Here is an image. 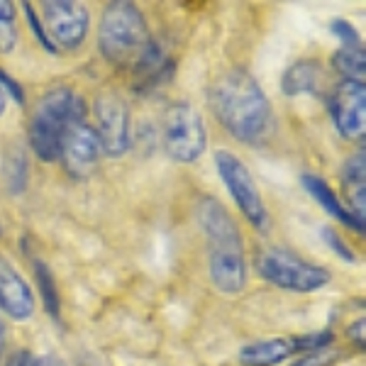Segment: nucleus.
Masks as SVG:
<instances>
[{
	"mask_svg": "<svg viewBox=\"0 0 366 366\" xmlns=\"http://www.w3.org/2000/svg\"><path fill=\"white\" fill-rule=\"evenodd\" d=\"M210 108L220 125L247 144H262L274 132V110L267 93L244 69H232L215 81L210 88Z\"/></svg>",
	"mask_w": 366,
	"mask_h": 366,
	"instance_id": "nucleus-1",
	"label": "nucleus"
},
{
	"mask_svg": "<svg viewBox=\"0 0 366 366\" xmlns=\"http://www.w3.org/2000/svg\"><path fill=\"white\" fill-rule=\"evenodd\" d=\"M198 220L210 244L212 283L222 293H239L247 283V267L237 222L215 198L200 200Z\"/></svg>",
	"mask_w": 366,
	"mask_h": 366,
	"instance_id": "nucleus-2",
	"label": "nucleus"
},
{
	"mask_svg": "<svg viewBox=\"0 0 366 366\" xmlns=\"http://www.w3.org/2000/svg\"><path fill=\"white\" fill-rule=\"evenodd\" d=\"M79 122H86V100L66 86L51 88L29 120V147L42 162H59L64 137Z\"/></svg>",
	"mask_w": 366,
	"mask_h": 366,
	"instance_id": "nucleus-3",
	"label": "nucleus"
},
{
	"mask_svg": "<svg viewBox=\"0 0 366 366\" xmlns=\"http://www.w3.org/2000/svg\"><path fill=\"white\" fill-rule=\"evenodd\" d=\"M152 44L144 17L132 3H110L98 27V49L110 64L132 69Z\"/></svg>",
	"mask_w": 366,
	"mask_h": 366,
	"instance_id": "nucleus-4",
	"label": "nucleus"
},
{
	"mask_svg": "<svg viewBox=\"0 0 366 366\" xmlns=\"http://www.w3.org/2000/svg\"><path fill=\"white\" fill-rule=\"evenodd\" d=\"M257 269L264 281H269L276 288H283V291L312 293L330 283L327 269L303 262L293 252L276 249V247H269V249L257 254Z\"/></svg>",
	"mask_w": 366,
	"mask_h": 366,
	"instance_id": "nucleus-5",
	"label": "nucleus"
},
{
	"mask_svg": "<svg viewBox=\"0 0 366 366\" xmlns=\"http://www.w3.org/2000/svg\"><path fill=\"white\" fill-rule=\"evenodd\" d=\"M162 142L174 162L191 164L203 154L208 147V132H205L203 117L191 103H174L164 113Z\"/></svg>",
	"mask_w": 366,
	"mask_h": 366,
	"instance_id": "nucleus-6",
	"label": "nucleus"
},
{
	"mask_svg": "<svg viewBox=\"0 0 366 366\" xmlns=\"http://www.w3.org/2000/svg\"><path fill=\"white\" fill-rule=\"evenodd\" d=\"M215 167L220 174L222 183L229 191L234 203L239 205V210L244 212V217L252 222L257 229H269V212L267 205L262 200L257 183H254L249 169L244 167L239 157H234L232 152H217L215 154Z\"/></svg>",
	"mask_w": 366,
	"mask_h": 366,
	"instance_id": "nucleus-7",
	"label": "nucleus"
},
{
	"mask_svg": "<svg viewBox=\"0 0 366 366\" xmlns=\"http://www.w3.org/2000/svg\"><path fill=\"white\" fill-rule=\"evenodd\" d=\"M42 8V22L46 27V39L51 44L61 46V49H79L84 44L88 25H91V15L88 8L74 0H46L39 5Z\"/></svg>",
	"mask_w": 366,
	"mask_h": 366,
	"instance_id": "nucleus-8",
	"label": "nucleus"
},
{
	"mask_svg": "<svg viewBox=\"0 0 366 366\" xmlns=\"http://www.w3.org/2000/svg\"><path fill=\"white\" fill-rule=\"evenodd\" d=\"M93 113H96L100 152H105L108 157H122L132 144L127 103L117 93H100L93 105Z\"/></svg>",
	"mask_w": 366,
	"mask_h": 366,
	"instance_id": "nucleus-9",
	"label": "nucleus"
},
{
	"mask_svg": "<svg viewBox=\"0 0 366 366\" xmlns=\"http://www.w3.org/2000/svg\"><path fill=\"white\" fill-rule=\"evenodd\" d=\"M330 115L337 132L347 139H362L366 127V88L364 81H340L332 88Z\"/></svg>",
	"mask_w": 366,
	"mask_h": 366,
	"instance_id": "nucleus-10",
	"label": "nucleus"
},
{
	"mask_svg": "<svg viewBox=\"0 0 366 366\" xmlns=\"http://www.w3.org/2000/svg\"><path fill=\"white\" fill-rule=\"evenodd\" d=\"M100 142L96 129L86 122H79L69 129V134L64 137L61 154L59 162L64 164V169L69 171L74 179H86L96 171V164L100 159Z\"/></svg>",
	"mask_w": 366,
	"mask_h": 366,
	"instance_id": "nucleus-11",
	"label": "nucleus"
},
{
	"mask_svg": "<svg viewBox=\"0 0 366 366\" xmlns=\"http://www.w3.org/2000/svg\"><path fill=\"white\" fill-rule=\"evenodd\" d=\"M0 310L15 320H27L34 312V293L8 259L0 254Z\"/></svg>",
	"mask_w": 366,
	"mask_h": 366,
	"instance_id": "nucleus-12",
	"label": "nucleus"
},
{
	"mask_svg": "<svg viewBox=\"0 0 366 366\" xmlns=\"http://www.w3.org/2000/svg\"><path fill=\"white\" fill-rule=\"evenodd\" d=\"M342 186H345L347 200H350V210L357 220L364 222V210H366V154L364 149H359L357 154L347 159V164L342 167Z\"/></svg>",
	"mask_w": 366,
	"mask_h": 366,
	"instance_id": "nucleus-13",
	"label": "nucleus"
},
{
	"mask_svg": "<svg viewBox=\"0 0 366 366\" xmlns=\"http://www.w3.org/2000/svg\"><path fill=\"white\" fill-rule=\"evenodd\" d=\"M303 186H305V191H308L310 196L317 200V205H322V208L327 210L330 215H332L335 220L340 222V225H347L350 229L364 232V222L357 220V217H354L352 212L347 210V205L340 203L337 193L330 188L327 181L320 179V176H315V174H303Z\"/></svg>",
	"mask_w": 366,
	"mask_h": 366,
	"instance_id": "nucleus-14",
	"label": "nucleus"
},
{
	"mask_svg": "<svg viewBox=\"0 0 366 366\" xmlns=\"http://www.w3.org/2000/svg\"><path fill=\"white\" fill-rule=\"evenodd\" d=\"M322 86H325L322 66L317 61H310V59L288 66L281 79V88L286 96H303V93L317 96V93H322Z\"/></svg>",
	"mask_w": 366,
	"mask_h": 366,
	"instance_id": "nucleus-15",
	"label": "nucleus"
},
{
	"mask_svg": "<svg viewBox=\"0 0 366 366\" xmlns=\"http://www.w3.org/2000/svg\"><path fill=\"white\" fill-rule=\"evenodd\" d=\"M293 350V340L271 337V340H257L249 342L239 350V362L244 366H276L286 362Z\"/></svg>",
	"mask_w": 366,
	"mask_h": 366,
	"instance_id": "nucleus-16",
	"label": "nucleus"
},
{
	"mask_svg": "<svg viewBox=\"0 0 366 366\" xmlns=\"http://www.w3.org/2000/svg\"><path fill=\"white\" fill-rule=\"evenodd\" d=\"M332 66L345 76L347 81H364L366 74V54L364 49H350V46H342L335 51L332 56Z\"/></svg>",
	"mask_w": 366,
	"mask_h": 366,
	"instance_id": "nucleus-17",
	"label": "nucleus"
},
{
	"mask_svg": "<svg viewBox=\"0 0 366 366\" xmlns=\"http://www.w3.org/2000/svg\"><path fill=\"white\" fill-rule=\"evenodd\" d=\"M34 276H37L39 283V293H42L44 308L54 320H59V310H61V298H59V288L54 283V276H51L49 267L44 262H34Z\"/></svg>",
	"mask_w": 366,
	"mask_h": 366,
	"instance_id": "nucleus-18",
	"label": "nucleus"
},
{
	"mask_svg": "<svg viewBox=\"0 0 366 366\" xmlns=\"http://www.w3.org/2000/svg\"><path fill=\"white\" fill-rule=\"evenodd\" d=\"M17 44V25H15V5L0 0V54H10Z\"/></svg>",
	"mask_w": 366,
	"mask_h": 366,
	"instance_id": "nucleus-19",
	"label": "nucleus"
},
{
	"mask_svg": "<svg viewBox=\"0 0 366 366\" xmlns=\"http://www.w3.org/2000/svg\"><path fill=\"white\" fill-rule=\"evenodd\" d=\"M5 181H8L13 193H20L27 188V159L20 149L10 152V157L5 159Z\"/></svg>",
	"mask_w": 366,
	"mask_h": 366,
	"instance_id": "nucleus-20",
	"label": "nucleus"
},
{
	"mask_svg": "<svg viewBox=\"0 0 366 366\" xmlns=\"http://www.w3.org/2000/svg\"><path fill=\"white\" fill-rule=\"evenodd\" d=\"M322 237L330 244V249L337 254L340 259H345V262H354V259H357V254L352 252V247H347V242L342 239L332 227H322Z\"/></svg>",
	"mask_w": 366,
	"mask_h": 366,
	"instance_id": "nucleus-21",
	"label": "nucleus"
},
{
	"mask_svg": "<svg viewBox=\"0 0 366 366\" xmlns=\"http://www.w3.org/2000/svg\"><path fill=\"white\" fill-rule=\"evenodd\" d=\"M332 342V332H315V335H305V337L293 340V350H310V352H322L325 347Z\"/></svg>",
	"mask_w": 366,
	"mask_h": 366,
	"instance_id": "nucleus-22",
	"label": "nucleus"
},
{
	"mask_svg": "<svg viewBox=\"0 0 366 366\" xmlns=\"http://www.w3.org/2000/svg\"><path fill=\"white\" fill-rule=\"evenodd\" d=\"M332 32L342 39V46H350V49H359L362 46V37L357 34L347 20H332Z\"/></svg>",
	"mask_w": 366,
	"mask_h": 366,
	"instance_id": "nucleus-23",
	"label": "nucleus"
},
{
	"mask_svg": "<svg viewBox=\"0 0 366 366\" xmlns=\"http://www.w3.org/2000/svg\"><path fill=\"white\" fill-rule=\"evenodd\" d=\"M25 15H27V20H29V25H32V32H34V37L39 39V44L44 46L49 54H56V49H54V44L46 39V34H44V27L39 25V20H37V15H34V10H32V5L25 3Z\"/></svg>",
	"mask_w": 366,
	"mask_h": 366,
	"instance_id": "nucleus-24",
	"label": "nucleus"
},
{
	"mask_svg": "<svg viewBox=\"0 0 366 366\" xmlns=\"http://www.w3.org/2000/svg\"><path fill=\"white\" fill-rule=\"evenodd\" d=\"M347 335H350V340L354 345L364 347L366 345V325H364V317H359V320H354L350 325V330H347Z\"/></svg>",
	"mask_w": 366,
	"mask_h": 366,
	"instance_id": "nucleus-25",
	"label": "nucleus"
},
{
	"mask_svg": "<svg viewBox=\"0 0 366 366\" xmlns=\"http://www.w3.org/2000/svg\"><path fill=\"white\" fill-rule=\"evenodd\" d=\"M8 366H39V359L32 357L29 352H17V354L10 357Z\"/></svg>",
	"mask_w": 366,
	"mask_h": 366,
	"instance_id": "nucleus-26",
	"label": "nucleus"
},
{
	"mask_svg": "<svg viewBox=\"0 0 366 366\" xmlns=\"http://www.w3.org/2000/svg\"><path fill=\"white\" fill-rule=\"evenodd\" d=\"M8 110V93L3 91V86H0V115Z\"/></svg>",
	"mask_w": 366,
	"mask_h": 366,
	"instance_id": "nucleus-27",
	"label": "nucleus"
},
{
	"mask_svg": "<svg viewBox=\"0 0 366 366\" xmlns=\"http://www.w3.org/2000/svg\"><path fill=\"white\" fill-rule=\"evenodd\" d=\"M3 345H5V327H3V322H0V352H3Z\"/></svg>",
	"mask_w": 366,
	"mask_h": 366,
	"instance_id": "nucleus-28",
	"label": "nucleus"
},
{
	"mask_svg": "<svg viewBox=\"0 0 366 366\" xmlns=\"http://www.w3.org/2000/svg\"><path fill=\"white\" fill-rule=\"evenodd\" d=\"M0 234H3V229H0Z\"/></svg>",
	"mask_w": 366,
	"mask_h": 366,
	"instance_id": "nucleus-29",
	"label": "nucleus"
}]
</instances>
